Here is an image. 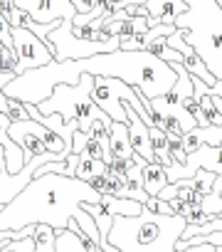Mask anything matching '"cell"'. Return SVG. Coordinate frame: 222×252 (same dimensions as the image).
I'll return each mask as SVG.
<instances>
[{"label": "cell", "instance_id": "cell-1", "mask_svg": "<svg viewBox=\"0 0 222 252\" xmlns=\"http://www.w3.org/2000/svg\"><path fill=\"white\" fill-rule=\"evenodd\" d=\"M101 198L104 195L86 181L59 173L35 176L15 200L0 210V230H23L28 225H50L55 230H64L74 218L82 230L99 245V227L82 205L101 203Z\"/></svg>", "mask_w": 222, "mask_h": 252}, {"label": "cell", "instance_id": "cell-2", "mask_svg": "<svg viewBox=\"0 0 222 252\" xmlns=\"http://www.w3.org/2000/svg\"><path fill=\"white\" fill-rule=\"evenodd\" d=\"M82 67L86 74L94 77H114L126 82L129 87L136 89L141 99L148 101L168 94L178 82L175 69L168 62L151 55L148 50H114L94 55L82 60Z\"/></svg>", "mask_w": 222, "mask_h": 252}, {"label": "cell", "instance_id": "cell-3", "mask_svg": "<svg viewBox=\"0 0 222 252\" xmlns=\"http://www.w3.org/2000/svg\"><path fill=\"white\" fill-rule=\"evenodd\" d=\"M185 225L183 215H158L143 205L134 218L116 215L106 240L121 252H173Z\"/></svg>", "mask_w": 222, "mask_h": 252}, {"label": "cell", "instance_id": "cell-4", "mask_svg": "<svg viewBox=\"0 0 222 252\" xmlns=\"http://www.w3.org/2000/svg\"><path fill=\"white\" fill-rule=\"evenodd\" d=\"M175 28L212 77L222 82V8L217 0H188V10L175 20Z\"/></svg>", "mask_w": 222, "mask_h": 252}, {"label": "cell", "instance_id": "cell-5", "mask_svg": "<svg viewBox=\"0 0 222 252\" xmlns=\"http://www.w3.org/2000/svg\"><path fill=\"white\" fill-rule=\"evenodd\" d=\"M91 84H94V74H82V82L77 87L69 84H57L52 96L45 99L42 104H37V109L50 116V114H62L64 121H77L79 131H89L94 121H104L109 119L91 99Z\"/></svg>", "mask_w": 222, "mask_h": 252}, {"label": "cell", "instance_id": "cell-6", "mask_svg": "<svg viewBox=\"0 0 222 252\" xmlns=\"http://www.w3.org/2000/svg\"><path fill=\"white\" fill-rule=\"evenodd\" d=\"M91 99H94V104L111 121H126V104H131L141 114V119L148 126H153V114L146 109V104L141 101V96L136 94V89L129 87L121 79H114V77H94Z\"/></svg>", "mask_w": 222, "mask_h": 252}, {"label": "cell", "instance_id": "cell-7", "mask_svg": "<svg viewBox=\"0 0 222 252\" xmlns=\"http://www.w3.org/2000/svg\"><path fill=\"white\" fill-rule=\"evenodd\" d=\"M47 42L55 50V60L64 62V60H86L94 55H104V52H114L121 47L119 37H109V40H82L74 35L72 23L62 20L59 28H55L47 37Z\"/></svg>", "mask_w": 222, "mask_h": 252}, {"label": "cell", "instance_id": "cell-8", "mask_svg": "<svg viewBox=\"0 0 222 252\" xmlns=\"http://www.w3.org/2000/svg\"><path fill=\"white\" fill-rule=\"evenodd\" d=\"M10 35H13V50H15V57H18L15 74H23L28 69H37V67H45V64L55 62L52 45L47 40H40L32 30L13 28Z\"/></svg>", "mask_w": 222, "mask_h": 252}, {"label": "cell", "instance_id": "cell-9", "mask_svg": "<svg viewBox=\"0 0 222 252\" xmlns=\"http://www.w3.org/2000/svg\"><path fill=\"white\" fill-rule=\"evenodd\" d=\"M200 168L212 171L215 176H222V144L220 146H200L197 151L188 154L185 163H173L170 168H166V176L170 183H175L183 178H193Z\"/></svg>", "mask_w": 222, "mask_h": 252}, {"label": "cell", "instance_id": "cell-10", "mask_svg": "<svg viewBox=\"0 0 222 252\" xmlns=\"http://www.w3.org/2000/svg\"><path fill=\"white\" fill-rule=\"evenodd\" d=\"M67 156H62V154H47V156H35V158H30L28 163H25V168L20 171V173H3L0 176V210H3L10 200H15L23 190H25V186L35 178V173H37V168L42 166V163H50V161H64Z\"/></svg>", "mask_w": 222, "mask_h": 252}, {"label": "cell", "instance_id": "cell-11", "mask_svg": "<svg viewBox=\"0 0 222 252\" xmlns=\"http://www.w3.org/2000/svg\"><path fill=\"white\" fill-rule=\"evenodd\" d=\"M15 8L25 10L35 23H55V20H69L74 23L77 8L72 5V0H13Z\"/></svg>", "mask_w": 222, "mask_h": 252}, {"label": "cell", "instance_id": "cell-12", "mask_svg": "<svg viewBox=\"0 0 222 252\" xmlns=\"http://www.w3.org/2000/svg\"><path fill=\"white\" fill-rule=\"evenodd\" d=\"M166 42H168V47H173V50H178V52H180V64H183L193 77H200L207 87H212V84L217 82V79L212 77V72L205 67V62L200 60V55H197V52H195V50L183 40V35H180L178 30H175L170 37H166Z\"/></svg>", "mask_w": 222, "mask_h": 252}, {"label": "cell", "instance_id": "cell-13", "mask_svg": "<svg viewBox=\"0 0 222 252\" xmlns=\"http://www.w3.org/2000/svg\"><path fill=\"white\" fill-rule=\"evenodd\" d=\"M126 121H129V139H131V146H134V154L146 158L148 163L156 161V154H153V146H151V134H148V124L141 119V114L126 104Z\"/></svg>", "mask_w": 222, "mask_h": 252}, {"label": "cell", "instance_id": "cell-14", "mask_svg": "<svg viewBox=\"0 0 222 252\" xmlns=\"http://www.w3.org/2000/svg\"><path fill=\"white\" fill-rule=\"evenodd\" d=\"M148 10V25H175V20L188 10V0H148L146 3Z\"/></svg>", "mask_w": 222, "mask_h": 252}, {"label": "cell", "instance_id": "cell-15", "mask_svg": "<svg viewBox=\"0 0 222 252\" xmlns=\"http://www.w3.org/2000/svg\"><path fill=\"white\" fill-rule=\"evenodd\" d=\"M72 154H82V156H89L94 161H104V163H111V144H101L96 141L89 131H74L72 136Z\"/></svg>", "mask_w": 222, "mask_h": 252}, {"label": "cell", "instance_id": "cell-16", "mask_svg": "<svg viewBox=\"0 0 222 252\" xmlns=\"http://www.w3.org/2000/svg\"><path fill=\"white\" fill-rule=\"evenodd\" d=\"M222 144V126H195L193 131L183 134V149L188 154L197 151L200 146H220Z\"/></svg>", "mask_w": 222, "mask_h": 252}, {"label": "cell", "instance_id": "cell-17", "mask_svg": "<svg viewBox=\"0 0 222 252\" xmlns=\"http://www.w3.org/2000/svg\"><path fill=\"white\" fill-rule=\"evenodd\" d=\"M109 144H111V156L131 161L134 158V146L129 139V121H114L109 129Z\"/></svg>", "mask_w": 222, "mask_h": 252}, {"label": "cell", "instance_id": "cell-18", "mask_svg": "<svg viewBox=\"0 0 222 252\" xmlns=\"http://www.w3.org/2000/svg\"><path fill=\"white\" fill-rule=\"evenodd\" d=\"M168 176H166V168L158 166V163H146L143 166V188L151 198H158V193L168 186Z\"/></svg>", "mask_w": 222, "mask_h": 252}, {"label": "cell", "instance_id": "cell-19", "mask_svg": "<svg viewBox=\"0 0 222 252\" xmlns=\"http://www.w3.org/2000/svg\"><path fill=\"white\" fill-rule=\"evenodd\" d=\"M109 173V163L104 161H94L89 156H82L79 154V166H77V178L79 181H94L96 176H106Z\"/></svg>", "mask_w": 222, "mask_h": 252}, {"label": "cell", "instance_id": "cell-20", "mask_svg": "<svg viewBox=\"0 0 222 252\" xmlns=\"http://www.w3.org/2000/svg\"><path fill=\"white\" fill-rule=\"evenodd\" d=\"M35 250L32 252H55L57 247V230L50 225H35Z\"/></svg>", "mask_w": 222, "mask_h": 252}, {"label": "cell", "instance_id": "cell-21", "mask_svg": "<svg viewBox=\"0 0 222 252\" xmlns=\"http://www.w3.org/2000/svg\"><path fill=\"white\" fill-rule=\"evenodd\" d=\"M55 252H89L82 242V237L77 232H72L69 227L64 230H57V247Z\"/></svg>", "mask_w": 222, "mask_h": 252}, {"label": "cell", "instance_id": "cell-22", "mask_svg": "<svg viewBox=\"0 0 222 252\" xmlns=\"http://www.w3.org/2000/svg\"><path fill=\"white\" fill-rule=\"evenodd\" d=\"M3 114H5L13 124H18V121H28V119H30V114H28V104L20 101V99H10V96H8V106H5Z\"/></svg>", "mask_w": 222, "mask_h": 252}, {"label": "cell", "instance_id": "cell-23", "mask_svg": "<svg viewBox=\"0 0 222 252\" xmlns=\"http://www.w3.org/2000/svg\"><path fill=\"white\" fill-rule=\"evenodd\" d=\"M35 250V240L32 237H23V240H8L0 245V252H32Z\"/></svg>", "mask_w": 222, "mask_h": 252}, {"label": "cell", "instance_id": "cell-24", "mask_svg": "<svg viewBox=\"0 0 222 252\" xmlns=\"http://www.w3.org/2000/svg\"><path fill=\"white\" fill-rule=\"evenodd\" d=\"M193 87H195V99L202 96V94H210V96H222V82H215L212 87H207L200 77H193Z\"/></svg>", "mask_w": 222, "mask_h": 252}, {"label": "cell", "instance_id": "cell-25", "mask_svg": "<svg viewBox=\"0 0 222 252\" xmlns=\"http://www.w3.org/2000/svg\"><path fill=\"white\" fill-rule=\"evenodd\" d=\"M146 208H148L151 213H158V215H175L173 205L166 203V200H161V198H148V200H146Z\"/></svg>", "mask_w": 222, "mask_h": 252}, {"label": "cell", "instance_id": "cell-26", "mask_svg": "<svg viewBox=\"0 0 222 252\" xmlns=\"http://www.w3.org/2000/svg\"><path fill=\"white\" fill-rule=\"evenodd\" d=\"M15 67H18L15 50H13V47H3V55H0V69H5V72H15Z\"/></svg>", "mask_w": 222, "mask_h": 252}, {"label": "cell", "instance_id": "cell-27", "mask_svg": "<svg viewBox=\"0 0 222 252\" xmlns=\"http://www.w3.org/2000/svg\"><path fill=\"white\" fill-rule=\"evenodd\" d=\"M13 25L8 23L5 15H0V42H3V47H13V35H10Z\"/></svg>", "mask_w": 222, "mask_h": 252}, {"label": "cell", "instance_id": "cell-28", "mask_svg": "<svg viewBox=\"0 0 222 252\" xmlns=\"http://www.w3.org/2000/svg\"><path fill=\"white\" fill-rule=\"evenodd\" d=\"M64 166H67V171H64V176H69V178H77V166H79V154H69V156H67V161H64Z\"/></svg>", "mask_w": 222, "mask_h": 252}, {"label": "cell", "instance_id": "cell-29", "mask_svg": "<svg viewBox=\"0 0 222 252\" xmlns=\"http://www.w3.org/2000/svg\"><path fill=\"white\" fill-rule=\"evenodd\" d=\"M5 106H8V94L0 89V111H5Z\"/></svg>", "mask_w": 222, "mask_h": 252}, {"label": "cell", "instance_id": "cell-30", "mask_svg": "<svg viewBox=\"0 0 222 252\" xmlns=\"http://www.w3.org/2000/svg\"><path fill=\"white\" fill-rule=\"evenodd\" d=\"M215 252H222V247H215Z\"/></svg>", "mask_w": 222, "mask_h": 252}, {"label": "cell", "instance_id": "cell-31", "mask_svg": "<svg viewBox=\"0 0 222 252\" xmlns=\"http://www.w3.org/2000/svg\"><path fill=\"white\" fill-rule=\"evenodd\" d=\"M0 55H3V42H0Z\"/></svg>", "mask_w": 222, "mask_h": 252}, {"label": "cell", "instance_id": "cell-32", "mask_svg": "<svg viewBox=\"0 0 222 252\" xmlns=\"http://www.w3.org/2000/svg\"><path fill=\"white\" fill-rule=\"evenodd\" d=\"M173 252H180V247H175V250H173Z\"/></svg>", "mask_w": 222, "mask_h": 252}, {"label": "cell", "instance_id": "cell-33", "mask_svg": "<svg viewBox=\"0 0 222 252\" xmlns=\"http://www.w3.org/2000/svg\"><path fill=\"white\" fill-rule=\"evenodd\" d=\"M217 3H220V8H222V0H217Z\"/></svg>", "mask_w": 222, "mask_h": 252}]
</instances>
